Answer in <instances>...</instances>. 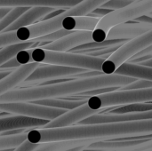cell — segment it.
I'll return each instance as SVG.
<instances>
[{
    "mask_svg": "<svg viewBox=\"0 0 152 151\" xmlns=\"http://www.w3.org/2000/svg\"><path fill=\"white\" fill-rule=\"evenodd\" d=\"M65 11V9H55L54 11L49 12L48 14H46L45 16H44L42 19H44V20H49V19H53L56 16H58L59 14H61V12H63Z\"/></svg>",
    "mask_w": 152,
    "mask_h": 151,
    "instance_id": "cell-37",
    "label": "cell"
},
{
    "mask_svg": "<svg viewBox=\"0 0 152 151\" xmlns=\"http://www.w3.org/2000/svg\"><path fill=\"white\" fill-rule=\"evenodd\" d=\"M0 151H13V150H1Z\"/></svg>",
    "mask_w": 152,
    "mask_h": 151,
    "instance_id": "cell-41",
    "label": "cell"
},
{
    "mask_svg": "<svg viewBox=\"0 0 152 151\" xmlns=\"http://www.w3.org/2000/svg\"><path fill=\"white\" fill-rule=\"evenodd\" d=\"M147 55H152V45H150L144 49H142V51H140L138 53H136L134 56H133L129 61H132V60H134V59H137V58H140V57H143V56H147Z\"/></svg>",
    "mask_w": 152,
    "mask_h": 151,
    "instance_id": "cell-35",
    "label": "cell"
},
{
    "mask_svg": "<svg viewBox=\"0 0 152 151\" xmlns=\"http://www.w3.org/2000/svg\"><path fill=\"white\" fill-rule=\"evenodd\" d=\"M37 145L38 144H32V143H29L28 141H25L20 146L14 149L13 151H33L37 147Z\"/></svg>",
    "mask_w": 152,
    "mask_h": 151,
    "instance_id": "cell-34",
    "label": "cell"
},
{
    "mask_svg": "<svg viewBox=\"0 0 152 151\" xmlns=\"http://www.w3.org/2000/svg\"><path fill=\"white\" fill-rule=\"evenodd\" d=\"M34 104L37 105H42L45 107H50V108H55V109H64V110H72L86 102V100H61L58 98L54 99H44V100H38V101H31Z\"/></svg>",
    "mask_w": 152,
    "mask_h": 151,
    "instance_id": "cell-23",
    "label": "cell"
},
{
    "mask_svg": "<svg viewBox=\"0 0 152 151\" xmlns=\"http://www.w3.org/2000/svg\"><path fill=\"white\" fill-rule=\"evenodd\" d=\"M57 8L52 7H44V6H35L28 8L24 13H22L13 23H12L9 27H7L3 32H12L17 29L24 27L30 26L36 23L37 20L42 19L44 16L48 14L49 12L54 11ZM2 33V32H1Z\"/></svg>",
    "mask_w": 152,
    "mask_h": 151,
    "instance_id": "cell-18",
    "label": "cell"
},
{
    "mask_svg": "<svg viewBox=\"0 0 152 151\" xmlns=\"http://www.w3.org/2000/svg\"><path fill=\"white\" fill-rule=\"evenodd\" d=\"M11 73V71L9 70H0V80H2L3 78H4L7 75H9Z\"/></svg>",
    "mask_w": 152,
    "mask_h": 151,
    "instance_id": "cell-39",
    "label": "cell"
},
{
    "mask_svg": "<svg viewBox=\"0 0 152 151\" xmlns=\"http://www.w3.org/2000/svg\"><path fill=\"white\" fill-rule=\"evenodd\" d=\"M100 113V111H94L88 108L86 102L72 110H69L61 117H57L53 121H49L43 128L44 129H51V128H62L71 126L78 122L94 116L95 114Z\"/></svg>",
    "mask_w": 152,
    "mask_h": 151,
    "instance_id": "cell-12",
    "label": "cell"
},
{
    "mask_svg": "<svg viewBox=\"0 0 152 151\" xmlns=\"http://www.w3.org/2000/svg\"><path fill=\"white\" fill-rule=\"evenodd\" d=\"M86 71L87 70L82 69H77V68L40 64L35 70L32 71V73L25 79L23 83L37 84V83H41V82L51 80V79L69 77L71 76H75L77 74L83 73Z\"/></svg>",
    "mask_w": 152,
    "mask_h": 151,
    "instance_id": "cell-9",
    "label": "cell"
},
{
    "mask_svg": "<svg viewBox=\"0 0 152 151\" xmlns=\"http://www.w3.org/2000/svg\"><path fill=\"white\" fill-rule=\"evenodd\" d=\"M20 66H21V65L19 64L18 61H16L15 57H13V58L8 60L7 61H5L4 64H2L0 66V69H3V70L4 69H6L7 70V69H17Z\"/></svg>",
    "mask_w": 152,
    "mask_h": 151,
    "instance_id": "cell-33",
    "label": "cell"
},
{
    "mask_svg": "<svg viewBox=\"0 0 152 151\" xmlns=\"http://www.w3.org/2000/svg\"><path fill=\"white\" fill-rule=\"evenodd\" d=\"M40 64L32 62L25 65H21L14 70L11 71L4 78L0 80V96L5 93L15 89L20 84L23 83L25 79L35 70Z\"/></svg>",
    "mask_w": 152,
    "mask_h": 151,
    "instance_id": "cell-16",
    "label": "cell"
},
{
    "mask_svg": "<svg viewBox=\"0 0 152 151\" xmlns=\"http://www.w3.org/2000/svg\"><path fill=\"white\" fill-rule=\"evenodd\" d=\"M152 87V81L149 80H144V79H140V80H135L133 83H130L129 85H126L125 86H122L119 88V90H142V89H147Z\"/></svg>",
    "mask_w": 152,
    "mask_h": 151,
    "instance_id": "cell-28",
    "label": "cell"
},
{
    "mask_svg": "<svg viewBox=\"0 0 152 151\" xmlns=\"http://www.w3.org/2000/svg\"><path fill=\"white\" fill-rule=\"evenodd\" d=\"M150 45H152V30L126 41L103 61L101 69L102 73L103 75L114 74L120 65L128 61L133 56Z\"/></svg>",
    "mask_w": 152,
    "mask_h": 151,
    "instance_id": "cell-7",
    "label": "cell"
},
{
    "mask_svg": "<svg viewBox=\"0 0 152 151\" xmlns=\"http://www.w3.org/2000/svg\"><path fill=\"white\" fill-rule=\"evenodd\" d=\"M135 80L137 79L112 74L101 75L83 79H71L55 85L13 89L0 96V103L17 101L31 102L44 99H59L61 97L73 94L79 95L83 93L99 88L113 86L120 88L134 82Z\"/></svg>",
    "mask_w": 152,
    "mask_h": 151,
    "instance_id": "cell-2",
    "label": "cell"
},
{
    "mask_svg": "<svg viewBox=\"0 0 152 151\" xmlns=\"http://www.w3.org/2000/svg\"><path fill=\"white\" fill-rule=\"evenodd\" d=\"M131 22V21H130ZM132 22H135V23H147V24H152V18L151 16L149 15H142L140 16L134 20H132Z\"/></svg>",
    "mask_w": 152,
    "mask_h": 151,
    "instance_id": "cell-36",
    "label": "cell"
},
{
    "mask_svg": "<svg viewBox=\"0 0 152 151\" xmlns=\"http://www.w3.org/2000/svg\"><path fill=\"white\" fill-rule=\"evenodd\" d=\"M97 142L94 140L89 141H69V142H46L38 144L33 151H65L77 147H88L91 143Z\"/></svg>",
    "mask_w": 152,
    "mask_h": 151,
    "instance_id": "cell-21",
    "label": "cell"
},
{
    "mask_svg": "<svg viewBox=\"0 0 152 151\" xmlns=\"http://www.w3.org/2000/svg\"><path fill=\"white\" fill-rule=\"evenodd\" d=\"M84 148H86V147H77V148H73V149H70V150L65 151H81Z\"/></svg>",
    "mask_w": 152,
    "mask_h": 151,
    "instance_id": "cell-40",
    "label": "cell"
},
{
    "mask_svg": "<svg viewBox=\"0 0 152 151\" xmlns=\"http://www.w3.org/2000/svg\"><path fill=\"white\" fill-rule=\"evenodd\" d=\"M49 121L27 117L22 116H10L0 117V133L16 129L31 130L36 128H43Z\"/></svg>",
    "mask_w": 152,
    "mask_h": 151,
    "instance_id": "cell-15",
    "label": "cell"
},
{
    "mask_svg": "<svg viewBox=\"0 0 152 151\" xmlns=\"http://www.w3.org/2000/svg\"><path fill=\"white\" fill-rule=\"evenodd\" d=\"M28 9V7H15V8H12V10L3 19L0 20V33L3 32L12 23H13Z\"/></svg>",
    "mask_w": 152,
    "mask_h": 151,
    "instance_id": "cell-26",
    "label": "cell"
},
{
    "mask_svg": "<svg viewBox=\"0 0 152 151\" xmlns=\"http://www.w3.org/2000/svg\"><path fill=\"white\" fill-rule=\"evenodd\" d=\"M110 12H111L110 10H108V9H105V8H102L101 6L94 9L92 12H90L87 16L89 17H93V18H98V19H101L102 17H104L105 15H107Z\"/></svg>",
    "mask_w": 152,
    "mask_h": 151,
    "instance_id": "cell-32",
    "label": "cell"
},
{
    "mask_svg": "<svg viewBox=\"0 0 152 151\" xmlns=\"http://www.w3.org/2000/svg\"><path fill=\"white\" fill-rule=\"evenodd\" d=\"M135 1L137 0H109L105 4L101 5V7L110 10V11H114V10L121 9Z\"/></svg>",
    "mask_w": 152,
    "mask_h": 151,
    "instance_id": "cell-29",
    "label": "cell"
},
{
    "mask_svg": "<svg viewBox=\"0 0 152 151\" xmlns=\"http://www.w3.org/2000/svg\"><path fill=\"white\" fill-rule=\"evenodd\" d=\"M152 87L142 90H118L108 93L92 96L86 100L88 108L94 111H102L113 106H123L131 103L151 102Z\"/></svg>",
    "mask_w": 152,
    "mask_h": 151,
    "instance_id": "cell-6",
    "label": "cell"
},
{
    "mask_svg": "<svg viewBox=\"0 0 152 151\" xmlns=\"http://www.w3.org/2000/svg\"><path fill=\"white\" fill-rule=\"evenodd\" d=\"M110 55V54L102 57H93L85 54L69 52H55L37 47L20 51L15 55V59L20 65L37 62L39 64L45 63L48 65L101 71L102 64Z\"/></svg>",
    "mask_w": 152,
    "mask_h": 151,
    "instance_id": "cell-3",
    "label": "cell"
},
{
    "mask_svg": "<svg viewBox=\"0 0 152 151\" xmlns=\"http://www.w3.org/2000/svg\"><path fill=\"white\" fill-rule=\"evenodd\" d=\"M70 31H67L63 28L60 29V30H57V31H54L53 33H50V34H47L45 36H40V37H37L36 39H33L35 42H38V43H51V42H53V41H56L60 38H61L62 36L69 34Z\"/></svg>",
    "mask_w": 152,
    "mask_h": 151,
    "instance_id": "cell-27",
    "label": "cell"
},
{
    "mask_svg": "<svg viewBox=\"0 0 152 151\" xmlns=\"http://www.w3.org/2000/svg\"><path fill=\"white\" fill-rule=\"evenodd\" d=\"M90 42H93L92 31H71L69 34L62 36L61 38L45 44L39 48L55 52H68Z\"/></svg>",
    "mask_w": 152,
    "mask_h": 151,
    "instance_id": "cell-10",
    "label": "cell"
},
{
    "mask_svg": "<svg viewBox=\"0 0 152 151\" xmlns=\"http://www.w3.org/2000/svg\"><path fill=\"white\" fill-rule=\"evenodd\" d=\"M1 111L4 113L14 114L16 116L43 119L46 121H53L67 112V110L64 109L50 108L24 101L0 103V112Z\"/></svg>",
    "mask_w": 152,
    "mask_h": 151,
    "instance_id": "cell-8",
    "label": "cell"
},
{
    "mask_svg": "<svg viewBox=\"0 0 152 151\" xmlns=\"http://www.w3.org/2000/svg\"><path fill=\"white\" fill-rule=\"evenodd\" d=\"M128 40L125 39H113V40H108L105 39L102 42H90L87 44H84L82 45H79L74 49L70 53H74L77 51H82V50H97V49H102V48H106V47H110V46H115V45H121L125 44Z\"/></svg>",
    "mask_w": 152,
    "mask_h": 151,
    "instance_id": "cell-25",
    "label": "cell"
},
{
    "mask_svg": "<svg viewBox=\"0 0 152 151\" xmlns=\"http://www.w3.org/2000/svg\"><path fill=\"white\" fill-rule=\"evenodd\" d=\"M109 0H83L75 6L65 9L58 16L20 28L15 31L19 42H27L61 29V20L69 16H87L94 9L100 7Z\"/></svg>",
    "mask_w": 152,
    "mask_h": 151,
    "instance_id": "cell-4",
    "label": "cell"
},
{
    "mask_svg": "<svg viewBox=\"0 0 152 151\" xmlns=\"http://www.w3.org/2000/svg\"><path fill=\"white\" fill-rule=\"evenodd\" d=\"M152 111L151 102H142V103H131L123 106H119L118 108L105 111L106 113L111 114H134V113H142Z\"/></svg>",
    "mask_w": 152,
    "mask_h": 151,
    "instance_id": "cell-24",
    "label": "cell"
},
{
    "mask_svg": "<svg viewBox=\"0 0 152 151\" xmlns=\"http://www.w3.org/2000/svg\"><path fill=\"white\" fill-rule=\"evenodd\" d=\"M100 19L89 16H69L61 20V28L67 31H92Z\"/></svg>",
    "mask_w": 152,
    "mask_h": 151,
    "instance_id": "cell-19",
    "label": "cell"
},
{
    "mask_svg": "<svg viewBox=\"0 0 152 151\" xmlns=\"http://www.w3.org/2000/svg\"><path fill=\"white\" fill-rule=\"evenodd\" d=\"M83 0H0V7H35L44 6L57 9H68Z\"/></svg>",
    "mask_w": 152,
    "mask_h": 151,
    "instance_id": "cell-14",
    "label": "cell"
},
{
    "mask_svg": "<svg viewBox=\"0 0 152 151\" xmlns=\"http://www.w3.org/2000/svg\"><path fill=\"white\" fill-rule=\"evenodd\" d=\"M11 10L12 8H9V7H0V20L3 19Z\"/></svg>",
    "mask_w": 152,
    "mask_h": 151,
    "instance_id": "cell-38",
    "label": "cell"
},
{
    "mask_svg": "<svg viewBox=\"0 0 152 151\" xmlns=\"http://www.w3.org/2000/svg\"><path fill=\"white\" fill-rule=\"evenodd\" d=\"M152 143V139L125 141L124 138L112 141H99L91 143L87 148L102 151H124L143 147Z\"/></svg>",
    "mask_w": 152,
    "mask_h": 151,
    "instance_id": "cell-17",
    "label": "cell"
},
{
    "mask_svg": "<svg viewBox=\"0 0 152 151\" xmlns=\"http://www.w3.org/2000/svg\"><path fill=\"white\" fill-rule=\"evenodd\" d=\"M44 44L45 43H38V42H35L34 40H31V41H27V42H20L18 44H11L4 48H1L0 49V66L4 64L5 61H7L8 60L15 57V55L20 51L40 47Z\"/></svg>",
    "mask_w": 152,
    "mask_h": 151,
    "instance_id": "cell-22",
    "label": "cell"
},
{
    "mask_svg": "<svg viewBox=\"0 0 152 151\" xmlns=\"http://www.w3.org/2000/svg\"><path fill=\"white\" fill-rule=\"evenodd\" d=\"M115 75L127 77L131 78H141L152 81V68L143 67L139 64L125 62L120 65L114 72Z\"/></svg>",
    "mask_w": 152,
    "mask_h": 151,
    "instance_id": "cell-20",
    "label": "cell"
},
{
    "mask_svg": "<svg viewBox=\"0 0 152 151\" xmlns=\"http://www.w3.org/2000/svg\"><path fill=\"white\" fill-rule=\"evenodd\" d=\"M152 30V24L126 22L113 27L107 34L106 39L130 40Z\"/></svg>",
    "mask_w": 152,
    "mask_h": 151,
    "instance_id": "cell-13",
    "label": "cell"
},
{
    "mask_svg": "<svg viewBox=\"0 0 152 151\" xmlns=\"http://www.w3.org/2000/svg\"><path fill=\"white\" fill-rule=\"evenodd\" d=\"M18 43H20V42H19V40L16 38L15 31L0 33V49L5 46L11 45V44H18Z\"/></svg>",
    "mask_w": 152,
    "mask_h": 151,
    "instance_id": "cell-30",
    "label": "cell"
},
{
    "mask_svg": "<svg viewBox=\"0 0 152 151\" xmlns=\"http://www.w3.org/2000/svg\"><path fill=\"white\" fill-rule=\"evenodd\" d=\"M152 119V111L134 113V114H111V113H98L91 116L80 122L78 125H99V124H117L132 121H141Z\"/></svg>",
    "mask_w": 152,
    "mask_h": 151,
    "instance_id": "cell-11",
    "label": "cell"
},
{
    "mask_svg": "<svg viewBox=\"0 0 152 151\" xmlns=\"http://www.w3.org/2000/svg\"><path fill=\"white\" fill-rule=\"evenodd\" d=\"M152 134V119L117 124L77 125L62 128L31 129L26 133L32 144L69 141H112Z\"/></svg>",
    "mask_w": 152,
    "mask_h": 151,
    "instance_id": "cell-1",
    "label": "cell"
},
{
    "mask_svg": "<svg viewBox=\"0 0 152 151\" xmlns=\"http://www.w3.org/2000/svg\"><path fill=\"white\" fill-rule=\"evenodd\" d=\"M151 12L152 0H137L121 9L111 11L99 20L92 32V39L94 42H102L113 27L132 21L142 15L151 16Z\"/></svg>",
    "mask_w": 152,
    "mask_h": 151,
    "instance_id": "cell-5",
    "label": "cell"
},
{
    "mask_svg": "<svg viewBox=\"0 0 152 151\" xmlns=\"http://www.w3.org/2000/svg\"><path fill=\"white\" fill-rule=\"evenodd\" d=\"M119 90V87L117 86H113V87H104V88H99V89H94V90H91L86 93H83L79 95H84V96H96V95H100V94H103V93H111L114 91H118Z\"/></svg>",
    "mask_w": 152,
    "mask_h": 151,
    "instance_id": "cell-31",
    "label": "cell"
}]
</instances>
